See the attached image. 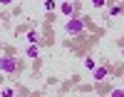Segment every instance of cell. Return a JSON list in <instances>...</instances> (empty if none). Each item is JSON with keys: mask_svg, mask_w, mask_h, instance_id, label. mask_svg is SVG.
Listing matches in <instances>:
<instances>
[{"mask_svg": "<svg viewBox=\"0 0 124 97\" xmlns=\"http://www.w3.org/2000/svg\"><path fill=\"white\" fill-rule=\"evenodd\" d=\"M65 32L67 35H82V32H85V18H75L72 15L65 23Z\"/></svg>", "mask_w": 124, "mask_h": 97, "instance_id": "obj_1", "label": "cell"}, {"mask_svg": "<svg viewBox=\"0 0 124 97\" xmlns=\"http://www.w3.org/2000/svg\"><path fill=\"white\" fill-rule=\"evenodd\" d=\"M20 70V65L15 57H0V72H5V75H15Z\"/></svg>", "mask_w": 124, "mask_h": 97, "instance_id": "obj_2", "label": "cell"}, {"mask_svg": "<svg viewBox=\"0 0 124 97\" xmlns=\"http://www.w3.org/2000/svg\"><path fill=\"white\" fill-rule=\"evenodd\" d=\"M60 13L65 18H72V15H75V3H72V0H62V3H60Z\"/></svg>", "mask_w": 124, "mask_h": 97, "instance_id": "obj_3", "label": "cell"}, {"mask_svg": "<svg viewBox=\"0 0 124 97\" xmlns=\"http://www.w3.org/2000/svg\"><path fill=\"white\" fill-rule=\"evenodd\" d=\"M25 40L30 42V45H37V42H40V32H37V30H27Z\"/></svg>", "mask_w": 124, "mask_h": 97, "instance_id": "obj_4", "label": "cell"}, {"mask_svg": "<svg viewBox=\"0 0 124 97\" xmlns=\"http://www.w3.org/2000/svg\"><path fill=\"white\" fill-rule=\"evenodd\" d=\"M37 55H40V47H37V45H30V47L25 50V57H37Z\"/></svg>", "mask_w": 124, "mask_h": 97, "instance_id": "obj_5", "label": "cell"}, {"mask_svg": "<svg viewBox=\"0 0 124 97\" xmlns=\"http://www.w3.org/2000/svg\"><path fill=\"white\" fill-rule=\"evenodd\" d=\"M85 67L87 70H97V60L94 57H85Z\"/></svg>", "mask_w": 124, "mask_h": 97, "instance_id": "obj_6", "label": "cell"}, {"mask_svg": "<svg viewBox=\"0 0 124 97\" xmlns=\"http://www.w3.org/2000/svg\"><path fill=\"white\" fill-rule=\"evenodd\" d=\"M107 77V67H97L94 70V80H104Z\"/></svg>", "mask_w": 124, "mask_h": 97, "instance_id": "obj_7", "label": "cell"}, {"mask_svg": "<svg viewBox=\"0 0 124 97\" xmlns=\"http://www.w3.org/2000/svg\"><path fill=\"white\" fill-rule=\"evenodd\" d=\"M0 97H15V90H13V87H3Z\"/></svg>", "mask_w": 124, "mask_h": 97, "instance_id": "obj_8", "label": "cell"}, {"mask_svg": "<svg viewBox=\"0 0 124 97\" xmlns=\"http://www.w3.org/2000/svg\"><path fill=\"white\" fill-rule=\"evenodd\" d=\"M92 5H94L97 10H99V8H107V0H92Z\"/></svg>", "mask_w": 124, "mask_h": 97, "instance_id": "obj_9", "label": "cell"}, {"mask_svg": "<svg viewBox=\"0 0 124 97\" xmlns=\"http://www.w3.org/2000/svg\"><path fill=\"white\" fill-rule=\"evenodd\" d=\"M109 97H124V90L122 87H117V90H112V95Z\"/></svg>", "mask_w": 124, "mask_h": 97, "instance_id": "obj_10", "label": "cell"}, {"mask_svg": "<svg viewBox=\"0 0 124 97\" xmlns=\"http://www.w3.org/2000/svg\"><path fill=\"white\" fill-rule=\"evenodd\" d=\"M119 13H122L119 5H112V8H109V15H119Z\"/></svg>", "mask_w": 124, "mask_h": 97, "instance_id": "obj_11", "label": "cell"}, {"mask_svg": "<svg viewBox=\"0 0 124 97\" xmlns=\"http://www.w3.org/2000/svg\"><path fill=\"white\" fill-rule=\"evenodd\" d=\"M45 10H55V0H45Z\"/></svg>", "mask_w": 124, "mask_h": 97, "instance_id": "obj_12", "label": "cell"}, {"mask_svg": "<svg viewBox=\"0 0 124 97\" xmlns=\"http://www.w3.org/2000/svg\"><path fill=\"white\" fill-rule=\"evenodd\" d=\"M10 3H13V0H0V5H10Z\"/></svg>", "mask_w": 124, "mask_h": 97, "instance_id": "obj_13", "label": "cell"}, {"mask_svg": "<svg viewBox=\"0 0 124 97\" xmlns=\"http://www.w3.org/2000/svg\"><path fill=\"white\" fill-rule=\"evenodd\" d=\"M122 55H124V45H122Z\"/></svg>", "mask_w": 124, "mask_h": 97, "instance_id": "obj_14", "label": "cell"}]
</instances>
